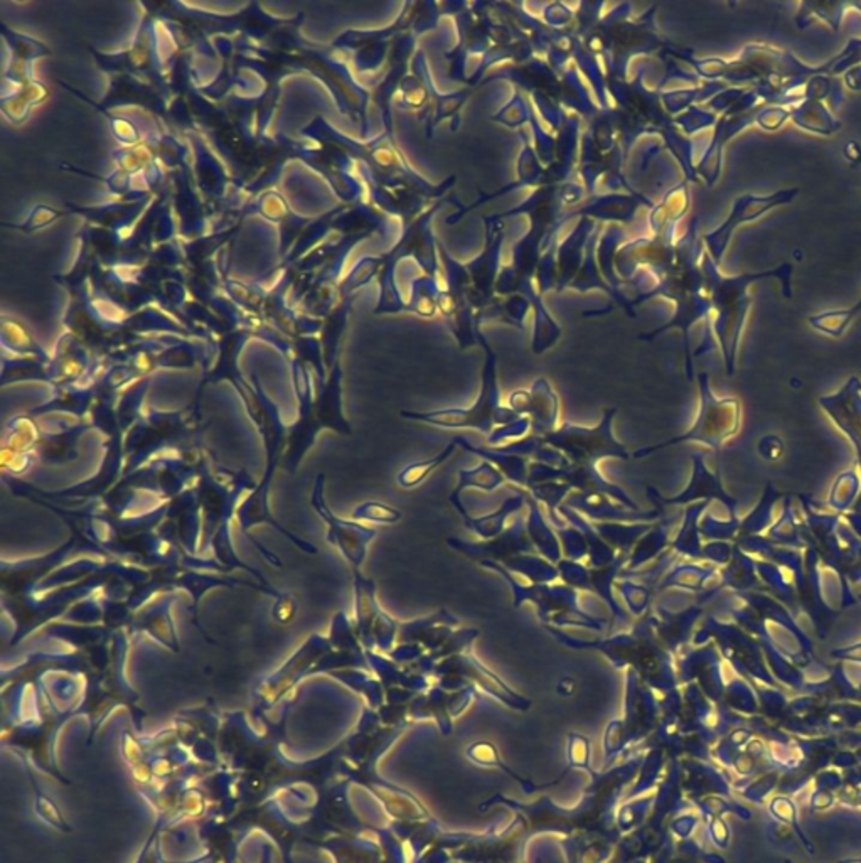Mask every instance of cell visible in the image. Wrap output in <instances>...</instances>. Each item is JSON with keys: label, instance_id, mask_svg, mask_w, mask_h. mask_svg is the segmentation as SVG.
<instances>
[{"label": "cell", "instance_id": "4fadbf2b", "mask_svg": "<svg viewBox=\"0 0 861 863\" xmlns=\"http://www.w3.org/2000/svg\"><path fill=\"white\" fill-rule=\"evenodd\" d=\"M455 448H457V444L452 440L450 444H447L446 448L442 452L435 454L430 459L408 464L398 474V480H398L399 486L405 488V489L418 488L422 482H425V480L430 478V474L435 469H439L442 464L448 461V457L454 456Z\"/></svg>", "mask_w": 861, "mask_h": 863}, {"label": "cell", "instance_id": "7a4b0ae2", "mask_svg": "<svg viewBox=\"0 0 861 863\" xmlns=\"http://www.w3.org/2000/svg\"><path fill=\"white\" fill-rule=\"evenodd\" d=\"M484 348L487 352L486 358V367L482 373V390L478 400L474 401L467 408H446V410H431V412H406L403 410L401 416L415 422L430 423L435 427H444V429H472V431L482 432L487 437L493 435V429L495 423L504 425V423H514L519 418V414L514 410L503 408L499 405V388L495 380V352L491 351L486 343Z\"/></svg>", "mask_w": 861, "mask_h": 863}, {"label": "cell", "instance_id": "7402d4cb", "mask_svg": "<svg viewBox=\"0 0 861 863\" xmlns=\"http://www.w3.org/2000/svg\"><path fill=\"white\" fill-rule=\"evenodd\" d=\"M154 772H156L157 776H165V774H169V772H171V762H169V761H165V759L157 761V762L154 764Z\"/></svg>", "mask_w": 861, "mask_h": 863}, {"label": "cell", "instance_id": "ac0fdd59", "mask_svg": "<svg viewBox=\"0 0 861 863\" xmlns=\"http://www.w3.org/2000/svg\"><path fill=\"white\" fill-rule=\"evenodd\" d=\"M843 78H845V86L848 90L861 92V66L846 71Z\"/></svg>", "mask_w": 861, "mask_h": 863}, {"label": "cell", "instance_id": "3957f363", "mask_svg": "<svg viewBox=\"0 0 861 863\" xmlns=\"http://www.w3.org/2000/svg\"><path fill=\"white\" fill-rule=\"evenodd\" d=\"M738 429H740V403L736 399L718 400L710 390L708 375L702 373L700 375V412L693 427L678 437H672L670 440L636 448L632 452V457L642 459L657 450L678 446V444H686V442H702L715 450H720L723 442H727L738 432Z\"/></svg>", "mask_w": 861, "mask_h": 863}, {"label": "cell", "instance_id": "9c48e42d", "mask_svg": "<svg viewBox=\"0 0 861 863\" xmlns=\"http://www.w3.org/2000/svg\"><path fill=\"white\" fill-rule=\"evenodd\" d=\"M702 456L696 457V467H695V474H693V480L689 482V486L686 488L685 491L681 495L674 496V497H663V496H657L659 501L663 504H686V503H691L698 497H715V499H720L727 508L728 512L732 514V520H735V512H736V499H734L732 496L727 495L721 488V482L718 480V476H713L710 474L704 467H703Z\"/></svg>", "mask_w": 861, "mask_h": 863}, {"label": "cell", "instance_id": "52a82bcc", "mask_svg": "<svg viewBox=\"0 0 861 863\" xmlns=\"http://www.w3.org/2000/svg\"><path fill=\"white\" fill-rule=\"evenodd\" d=\"M310 503H312V508L322 518V521L327 525V542L334 544L335 548L351 563L354 570H358L366 559L367 544L376 536L378 531L373 528L363 527L359 523L341 520L329 510L324 499L322 474H319L316 480Z\"/></svg>", "mask_w": 861, "mask_h": 863}, {"label": "cell", "instance_id": "5bb4252c", "mask_svg": "<svg viewBox=\"0 0 861 863\" xmlns=\"http://www.w3.org/2000/svg\"><path fill=\"white\" fill-rule=\"evenodd\" d=\"M821 66L825 75H830L833 78H840L846 71L861 66V37L848 39L843 49Z\"/></svg>", "mask_w": 861, "mask_h": 863}, {"label": "cell", "instance_id": "9a60e30c", "mask_svg": "<svg viewBox=\"0 0 861 863\" xmlns=\"http://www.w3.org/2000/svg\"><path fill=\"white\" fill-rule=\"evenodd\" d=\"M401 516L403 514L399 510H395V508H391L384 503H378V501L363 503V504L358 506V510H354V512H352L354 520H367V521H376V523H384V525L398 523Z\"/></svg>", "mask_w": 861, "mask_h": 863}, {"label": "cell", "instance_id": "44dd1931", "mask_svg": "<svg viewBox=\"0 0 861 863\" xmlns=\"http://www.w3.org/2000/svg\"><path fill=\"white\" fill-rule=\"evenodd\" d=\"M203 810V804H201V798L196 796V794H191L186 798V811H189L192 815H199Z\"/></svg>", "mask_w": 861, "mask_h": 863}, {"label": "cell", "instance_id": "8fae6325", "mask_svg": "<svg viewBox=\"0 0 861 863\" xmlns=\"http://www.w3.org/2000/svg\"><path fill=\"white\" fill-rule=\"evenodd\" d=\"M855 11L861 14V0H843V2H799L798 12L794 16V22L799 29H806L814 20H821L828 24L831 31H840L846 14Z\"/></svg>", "mask_w": 861, "mask_h": 863}, {"label": "cell", "instance_id": "30bf717a", "mask_svg": "<svg viewBox=\"0 0 861 863\" xmlns=\"http://www.w3.org/2000/svg\"><path fill=\"white\" fill-rule=\"evenodd\" d=\"M791 122L804 132L825 137L834 135L841 128V122L831 112L826 101L816 98H806L791 107Z\"/></svg>", "mask_w": 861, "mask_h": 863}, {"label": "cell", "instance_id": "8992f818", "mask_svg": "<svg viewBox=\"0 0 861 863\" xmlns=\"http://www.w3.org/2000/svg\"><path fill=\"white\" fill-rule=\"evenodd\" d=\"M799 188H785L777 191L768 192V194H742L735 198L732 203V209L725 222L715 228L713 231L704 235V245L708 248V255L713 258V262L720 265L721 258L727 252V246L734 237L735 230L744 226V224L753 223L766 216L767 213L774 209L781 208L791 205L798 198Z\"/></svg>", "mask_w": 861, "mask_h": 863}, {"label": "cell", "instance_id": "2e32d148", "mask_svg": "<svg viewBox=\"0 0 861 863\" xmlns=\"http://www.w3.org/2000/svg\"><path fill=\"white\" fill-rule=\"evenodd\" d=\"M791 120V107L759 105L755 112V125L766 132H776Z\"/></svg>", "mask_w": 861, "mask_h": 863}, {"label": "cell", "instance_id": "5b68a950", "mask_svg": "<svg viewBox=\"0 0 861 863\" xmlns=\"http://www.w3.org/2000/svg\"><path fill=\"white\" fill-rule=\"evenodd\" d=\"M616 408H608L602 422L597 427H580L575 423H563L559 431L543 433L544 446L561 450L567 461L580 467H597L602 459H629V452L612 433V420Z\"/></svg>", "mask_w": 861, "mask_h": 863}, {"label": "cell", "instance_id": "ffe728a7", "mask_svg": "<svg viewBox=\"0 0 861 863\" xmlns=\"http://www.w3.org/2000/svg\"><path fill=\"white\" fill-rule=\"evenodd\" d=\"M133 778L139 781V783H147L149 778H150V770L145 766L144 762H135L133 764Z\"/></svg>", "mask_w": 861, "mask_h": 863}, {"label": "cell", "instance_id": "e0dca14e", "mask_svg": "<svg viewBox=\"0 0 861 863\" xmlns=\"http://www.w3.org/2000/svg\"><path fill=\"white\" fill-rule=\"evenodd\" d=\"M297 599L292 593H278L271 608V617L278 624H290L297 616Z\"/></svg>", "mask_w": 861, "mask_h": 863}, {"label": "cell", "instance_id": "7c38bea8", "mask_svg": "<svg viewBox=\"0 0 861 863\" xmlns=\"http://www.w3.org/2000/svg\"><path fill=\"white\" fill-rule=\"evenodd\" d=\"M861 314L860 299L848 309H826L809 316V326L821 335L830 337H841L849 324Z\"/></svg>", "mask_w": 861, "mask_h": 863}, {"label": "cell", "instance_id": "277c9868", "mask_svg": "<svg viewBox=\"0 0 861 863\" xmlns=\"http://www.w3.org/2000/svg\"><path fill=\"white\" fill-rule=\"evenodd\" d=\"M303 401L302 412L299 422L294 425L287 437L288 448L286 465L290 471H295L297 464L302 459L305 450L310 448L318 437V433L324 429L350 435L351 425L342 415L341 407V371L335 367L334 373L329 383L322 386V393L316 401L301 399Z\"/></svg>", "mask_w": 861, "mask_h": 863}, {"label": "cell", "instance_id": "d6986e66", "mask_svg": "<svg viewBox=\"0 0 861 863\" xmlns=\"http://www.w3.org/2000/svg\"><path fill=\"white\" fill-rule=\"evenodd\" d=\"M124 752H125L128 761H132L133 764H135V762H141L142 751H141L139 744H137L133 738H130V737L125 738V744H124Z\"/></svg>", "mask_w": 861, "mask_h": 863}, {"label": "cell", "instance_id": "ba28073f", "mask_svg": "<svg viewBox=\"0 0 861 863\" xmlns=\"http://www.w3.org/2000/svg\"><path fill=\"white\" fill-rule=\"evenodd\" d=\"M755 112L757 109L745 113H723L721 118L718 120L713 141L708 147L706 154L703 156L702 164L698 167V173L710 186H713L721 174L725 145L728 144L740 132L755 125Z\"/></svg>", "mask_w": 861, "mask_h": 863}, {"label": "cell", "instance_id": "6da1fadb", "mask_svg": "<svg viewBox=\"0 0 861 863\" xmlns=\"http://www.w3.org/2000/svg\"><path fill=\"white\" fill-rule=\"evenodd\" d=\"M702 269L706 280V288L710 294L712 314H715L712 326L723 354L725 369L728 375H734L740 339L749 318L750 309L753 305V297L749 292L750 287L764 280H777L781 286L782 295L785 299H793L794 267L791 263H781L770 270L723 275L718 270V265L713 262V258L704 254Z\"/></svg>", "mask_w": 861, "mask_h": 863}]
</instances>
